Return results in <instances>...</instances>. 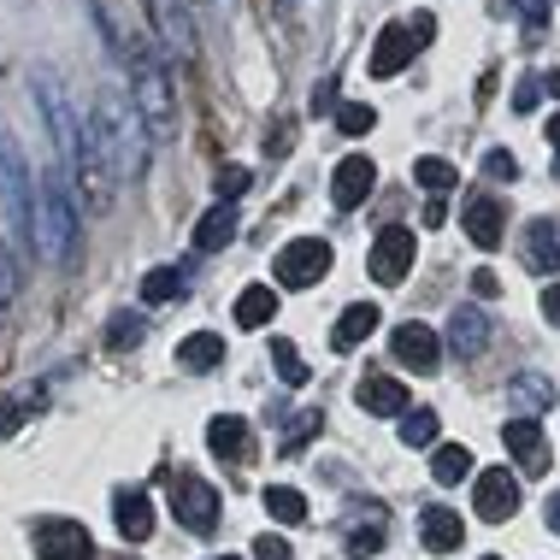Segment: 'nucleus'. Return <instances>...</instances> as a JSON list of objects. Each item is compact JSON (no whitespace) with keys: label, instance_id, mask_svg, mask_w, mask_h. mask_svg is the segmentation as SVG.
Masks as SVG:
<instances>
[{"label":"nucleus","instance_id":"nucleus-23","mask_svg":"<svg viewBox=\"0 0 560 560\" xmlns=\"http://www.w3.org/2000/svg\"><path fill=\"white\" fill-rule=\"evenodd\" d=\"M207 443H213V454H224V460H248V419L219 413L213 425H207Z\"/></svg>","mask_w":560,"mask_h":560},{"label":"nucleus","instance_id":"nucleus-9","mask_svg":"<svg viewBox=\"0 0 560 560\" xmlns=\"http://www.w3.org/2000/svg\"><path fill=\"white\" fill-rule=\"evenodd\" d=\"M89 532L78 520H36V560H89Z\"/></svg>","mask_w":560,"mask_h":560},{"label":"nucleus","instance_id":"nucleus-37","mask_svg":"<svg viewBox=\"0 0 560 560\" xmlns=\"http://www.w3.org/2000/svg\"><path fill=\"white\" fill-rule=\"evenodd\" d=\"M513 12L525 19V30H532V36H542V24H549V0H513Z\"/></svg>","mask_w":560,"mask_h":560},{"label":"nucleus","instance_id":"nucleus-21","mask_svg":"<svg viewBox=\"0 0 560 560\" xmlns=\"http://www.w3.org/2000/svg\"><path fill=\"white\" fill-rule=\"evenodd\" d=\"M483 342H490V319H483L478 307H460V313L448 319V348H454L460 360H472V354H483Z\"/></svg>","mask_w":560,"mask_h":560},{"label":"nucleus","instance_id":"nucleus-45","mask_svg":"<svg viewBox=\"0 0 560 560\" xmlns=\"http://www.w3.org/2000/svg\"><path fill=\"white\" fill-rule=\"evenodd\" d=\"M549 148H555V177H560V113L549 118Z\"/></svg>","mask_w":560,"mask_h":560},{"label":"nucleus","instance_id":"nucleus-41","mask_svg":"<svg viewBox=\"0 0 560 560\" xmlns=\"http://www.w3.org/2000/svg\"><path fill=\"white\" fill-rule=\"evenodd\" d=\"M342 101H337V83H319L313 89V113H337Z\"/></svg>","mask_w":560,"mask_h":560},{"label":"nucleus","instance_id":"nucleus-10","mask_svg":"<svg viewBox=\"0 0 560 560\" xmlns=\"http://www.w3.org/2000/svg\"><path fill=\"white\" fill-rule=\"evenodd\" d=\"M389 348H396V360L401 366H413V372H436V360H443V342H436V330L431 325H396V337H389Z\"/></svg>","mask_w":560,"mask_h":560},{"label":"nucleus","instance_id":"nucleus-35","mask_svg":"<svg viewBox=\"0 0 560 560\" xmlns=\"http://www.w3.org/2000/svg\"><path fill=\"white\" fill-rule=\"evenodd\" d=\"M248 184H254V177L242 172V165H224V172L213 177V189H219V201H224V207H231V201H236V195L248 189Z\"/></svg>","mask_w":560,"mask_h":560},{"label":"nucleus","instance_id":"nucleus-44","mask_svg":"<svg viewBox=\"0 0 560 560\" xmlns=\"http://www.w3.org/2000/svg\"><path fill=\"white\" fill-rule=\"evenodd\" d=\"M542 313H549V325H560V278L542 283Z\"/></svg>","mask_w":560,"mask_h":560},{"label":"nucleus","instance_id":"nucleus-26","mask_svg":"<svg viewBox=\"0 0 560 560\" xmlns=\"http://www.w3.org/2000/svg\"><path fill=\"white\" fill-rule=\"evenodd\" d=\"M184 290H189V278H184L177 266H154V271L142 278V301H148V307H160V301H177Z\"/></svg>","mask_w":560,"mask_h":560},{"label":"nucleus","instance_id":"nucleus-3","mask_svg":"<svg viewBox=\"0 0 560 560\" xmlns=\"http://www.w3.org/2000/svg\"><path fill=\"white\" fill-rule=\"evenodd\" d=\"M271 271H278L283 290H313V283L330 271V242L319 236H295L278 248V260H271Z\"/></svg>","mask_w":560,"mask_h":560},{"label":"nucleus","instance_id":"nucleus-46","mask_svg":"<svg viewBox=\"0 0 560 560\" xmlns=\"http://www.w3.org/2000/svg\"><path fill=\"white\" fill-rule=\"evenodd\" d=\"M549 532H560V495H549Z\"/></svg>","mask_w":560,"mask_h":560},{"label":"nucleus","instance_id":"nucleus-7","mask_svg":"<svg viewBox=\"0 0 560 560\" xmlns=\"http://www.w3.org/2000/svg\"><path fill=\"white\" fill-rule=\"evenodd\" d=\"M172 508H177V520H184L195 537H207L219 525V490L207 478H177L172 483Z\"/></svg>","mask_w":560,"mask_h":560},{"label":"nucleus","instance_id":"nucleus-34","mask_svg":"<svg viewBox=\"0 0 560 560\" xmlns=\"http://www.w3.org/2000/svg\"><path fill=\"white\" fill-rule=\"evenodd\" d=\"M483 177H490V184H513V177H520V160H513L508 148H490V154H483Z\"/></svg>","mask_w":560,"mask_h":560},{"label":"nucleus","instance_id":"nucleus-11","mask_svg":"<svg viewBox=\"0 0 560 560\" xmlns=\"http://www.w3.org/2000/svg\"><path fill=\"white\" fill-rule=\"evenodd\" d=\"M372 184H377V165H372L366 154H348V160L337 165V177H330V201H337L342 213H354V207L372 195Z\"/></svg>","mask_w":560,"mask_h":560},{"label":"nucleus","instance_id":"nucleus-49","mask_svg":"<svg viewBox=\"0 0 560 560\" xmlns=\"http://www.w3.org/2000/svg\"><path fill=\"white\" fill-rule=\"evenodd\" d=\"M231 560H242V555H231Z\"/></svg>","mask_w":560,"mask_h":560},{"label":"nucleus","instance_id":"nucleus-6","mask_svg":"<svg viewBox=\"0 0 560 560\" xmlns=\"http://www.w3.org/2000/svg\"><path fill=\"white\" fill-rule=\"evenodd\" d=\"M413 254H419L413 231H407V224H384L377 242H372V278L384 283V290H396L407 271H413Z\"/></svg>","mask_w":560,"mask_h":560},{"label":"nucleus","instance_id":"nucleus-36","mask_svg":"<svg viewBox=\"0 0 560 560\" xmlns=\"http://www.w3.org/2000/svg\"><path fill=\"white\" fill-rule=\"evenodd\" d=\"M142 330H148V325L136 319V313H125V319L107 330V342H113V348H136V342H142Z\"/></svg>","mask_w":560,"mask_h":560},{"label":"nucleus","instance_id":"nucleus-40","mask_svg":"<svg viewBox=\"0 0 560 560\" xmlns=\"http://www.w3.org/2000/svg\"><path fill=\"white\" fill-rule=\"evenodd\" d=\"M537 101H542V78H525V83H520V95H513V107H520V113H532Z\"/></svg>","mask_w":560,"mask_h":560},{"label":"nucleus","instance_id":"nucleus-15","mask_svg":"<svg viewBox=\"0 0 560 560\" xmlns=\"http://www.w3.org/2000/svg\"><path fill=\"white\" fill-rule=\"evenodd\" d=\"M460 224H466V236H472L478 248H502V236H508L502 231L508 219H502V207H495L490 195H472V201H466V213H460Z\"/></svg>","mask_w":560,"mask_h":560},{"label":"nucleus","instance_id":"nucleus-39","mask_svg":"<svg viewBox=\"0 0 560 560\" xmlns=\"http://www.w3.org/2000/svg\"><path fill=\"white\" fill-rule=\"evenodd\" d=\"M12 290H19V271H12V254L0 248V313H7V301H12Z\"/></svg>","mask_w":560,"mask_h":560},{"label":"nucleus","instance_id":"nucleus-30","mask_svg":"<svg viewBox=\"0 0 560 560\" xmlns=\"http://www.w3.org/2000/svg\"><path fill=\"white\" fill-rule=\"evenodd\" d=\"M42 401H48V389H36V384H30V389H19V396H7V401H0V436H7L12 425H24V419L36 413Z\"/></svg>","mask_w":560,"mask_h":560},{"label":"nucleus","instance_id":"nucleus-38","mask_svg":"<svg viewBox=\"0 0 560 560\" xmlns=\"http://www.w3.org/2000/svg\"><path fill=\"white\" fill-rule=\"evenodd\" d=\"M254 560H295V555H290V542H283V537L266 532V537H254Z\"/></svg>","mask_w":560,"mask_h":560},{"label":"nucleus","instance_id":"nucleus-13","mask_svg":"<svg viewBox=\"0 0 560 560\" xmlns=\"http://www.w3.org/2000/svg\"><path fill=\"white\" fill-rule=\"evenodd\" d=\"M419 537H425L431 555H454L466 542V525H460V513H454V508H425V513H419Z\"/></svg>","mask_w":560,"mask_h":560},{"label":"nucleus","instance_id":"nucleus-1","mask_svg":"<svg viewBox=\"0 0 560 560\" xmlns=\"http://www.w3.org/2000/svg\"><path fill=\"white\" fill-rule=\"evenodd\" d=\"M95 136H101V154H107L113 177H136L148 165V125H142V113H136V101H125L118 89L101 101Z\"/></svg>","mask_w":560,"mask_h":560},{"label":"nucleus","instance_id":"nucleus-27","mask_svg":"<svg viewBox=\"0 0 560 560\" xmlns=\"http://www.w3.org/2000/svg\"><path fill=\"white\" fill-rule=\"evenodd\" d=\"M431 478H436V483H460V478H472V448L443 443V448L431 454Z\"/></svg>","mask_w":560,"mask_h":560},{"label":"nucleus","instance_id":"nucleus-32","mask_svg":"<svg viewBox=\"0 0 560 560\" xmlns=\"http://www.w3.org/2000/svg\"><path fill=\"white\" fill-rule=\"evenodd\" d=\"M413 177H419V184H425L431 195H443V189H454V177H460V172H454L448 160H436V154H425V160L413 165Z\"/></svg>","mask_w":560,"mask_h":560},{"label":"nucleus","instance_id":"nucleus-29","mask_svg":"<svg viewBox=\"0 0 560 560\" xmlns=\"http://www.w3.org/2000/svg\"><path fill=\"white\" fill-rule=\"evenodd\" d=\"M271 360H278V377H283L290 389H301V384L313 377V366L301 360V348H295L290 337H271Z\"/></svg>","mask_w":560,"mask_h":560},{"label":"nucleus","instance_id":"nucleus-8","mask_svg":"<svg viewBox=\"0 0 560 560\" xmlns=\"http://www.w3.org/2000/svg\"><path fill=\"white\" fill-rule=\"evenodd\" d=\"M472 508H478V520H490V525L513 520V508H520V478H513L508 466H490V472H478V483H472Z\"/></svg>","mask_w":560,"mask_h":560},{"label":"nucleus","instance_id":"nucleus-2","mask_svg":"<svg viewBox=\"0 0 560 560\" xmlns=\"http://www.w3.org/2000/svg\"><path fill=\"white\" fill-rule=\"evenodd\" d=\"M71 236H78V219H71L66 189H59V177H42V184H36V224H30V242H36L42 260H66Z\"/></svg>","mask_w":560,"mask_h":560},{"label":"nucleus","instance_id":"nucleus-50","mask_svg":"<svg viewBox=\"0 0 560 560\" xmlns=\"http://www.w3.org/2000/svg\"><path fill=\"white\" fill-rule=\"evenodd\" d=\"M89 560H95V555H89Z\"/></svg>","mask_w":560,"mask_h":560},{"label":"nucleus","instance_id":"nucleus-22","mask_svg":"<svg viewBox=\"0 0 560 560\" xmlns=\"http://www.w3.org/2000/svg\"><path fill=\"white\" fill-rule=\"evenodd\" d=\"M271 319H278V290H271V283H248V290L236 295V325L242 330H266Z\"/></svg>","mask_w":560,"mask_h":560},{"label":"nucleus","instance_id":"nucleus-5","mask_svg":"<svg viewBox=\"0 0 560 560\" xmlns=\"http://www.w3.org/2000/svg\"><path fill=\"white\" fill-rule=\"evenodd\" d=\"M136 113H142L148 136H172L177 125V107H172V83H165V66L160 59H148V66H136Z\"/></svg>","mask_w":560,"mask_h":560},{"label":"nucleus","instance_id":"nucleus-43","mask_svg":"<svg viewBox=\"0 0 560 560\" xmlns=\"http://www.w3.org/2000/svg\"><path fill=\"white\" fill-rule=\"evenodd\" d=\"M377 542H384V525H372V532H354V537H348V549L366 555V549H377Z\"/></svg>","mask_w":560,"mask_h":560},{"label":"nucleus","instance_id":"nucleus-42","mask_svg":"<svg viewBox=\"0 0 560 560\" xmlns=\"http://www.w3.org/2000/svg\"><path fill=\"white\" fill-rule=\"evenodd\" d=\"M472 290H478L483 301H490L495 290H502V278H495V271H490V266H478V271H472Z\"/></svg>","mask_w":560,"mask_h":560},{"label":"nucleus","instance_id":"nucleus-31","mask_svg":"<svg viewBox=\"0 0 560 560\" xmlns=\"http://www.w3.org/2000/svg\"><path fill=\"white\" fill-rule=\"evenodd\" d=\"M401 443H407V448H431V443H436V413H431V407L401 413Z\"/></svg>","mask_w":560,"mask_h":560},{"label":"nucleus","instance_id":"nucleus-48","mask_svg":"<svg viewBox=\"0 0 560 560\" xmlns=\"http://www.w3.org/2000/svg\"><path fill=\"white\" fill-rule=\"evenodd\" d=\"M483 560H502V555H483Z\"/></svg>","mask_w":560,"mask_h":560},{"label":"nucleus","instance_id":"nucleus-33","mask_svg":"<svg viewBox=\"0 0 560 560\" xmlns=\"http://www.w3.org/2000/svg\"><path fill=\"white\" fill-rule=\"evenodd\" d=\"M377 125V113L366 107V101H342V107H337V130L342 136H366Z\"/></svg>","mask_w":560,"mask_h":560},{"label":"nucleus","instance_id":"nucleus-14","mask_svg":"<svg viewBox=\"0 0 560 560\" xmlns=\"http://www.w3.org/2000/svg\"><path fill=\"white\" fill-rule=\"evenodd\" d=\"M502 443H508V454H520L525 472H542V466H549V448H542V425H537V419H508Z\"/></svg>","mask_w":560,"mask_h":560},{"label":"nucleus","instance_id":"nucleus-47","mask_svg":"<svg viewBox=\"0 0 560 560\" xmlns=\"http://www.w3.org/2000/svg\"><path fill=\"white\" fill-rule=\"evenodd\" d=\"M542 83H549V89H555V95H560V71H555V78H542Z\"/></svg>","mask_w":560,"mask_h":560},{"label":"nucleus","instance_id":"nucleus-16","mask_svg":"<svg viewBox=\"0 0 560 560\" xmlns=\"http://www.w3.org/2000/svg\"><path fill=\"white\" fill-rule=\"evenodd\" d=\"M118 537L125 542H148V532H154V502H148V490H118Z\"/></svg>","mask_w":560,"mask_h":560},{"label":"nucleus","instance_id":"nucleus-4","mask_svg":"<svg viewBox=\"0 0 560 560\" xmlns=\"http://www.w3.org/2000/svg\"><path fill=\"white\" fill-rule=\"evenodd\" d=\"M30 184H36V177L24 172L19 142H12V136H0V207H7V224H12V231H24V236H30V224H36Z\"/></svg>","mask_w":560,"mask_h":560},{"label":"nucleus","instance_id":"nucleus-19","mask_svg":"<svg viewBox=\"0 0 560 560\" xmlns=\"http://www.w3.org/2000/svg\"><path fill=\"white\" fill-rule=\"evenodd\" d=\"M148 7H154V19H160L165 48H172L177 59H195V24H189V12L177 7V0H148Z\"/></svg>","mask_w":560,"mask_h":560},{"label":"nucleus","instance_id":"nucleus-17","mask_svg":"<svg viewBox=\"0 0 560 560\" xmlns=\"http://www.w3.org/2000/svg\"><path fill=\"white\" fill-rule=\"evenodd\" d=\"M377 319H384V313L372 307V301H354V307H342V319L330 325V348H337V354H348V348H360L377 330Z\"/></svg>","mask_w":560,"mask_h":560},{"label":"nucleus","instance_id":"nucleus-12","mask_svg":"<svg viewBox=\"0 0 560 560\" xmlns=\"http://www.w3.org/2000/svg\"><path fill=\"white\" fill-rule=\"evenodd\" d=\"M413 54H419V36H413L407 24H389L384 36H377V48H372V59H366V71H372V78H396V71H401Z\"/></svg>","mask_w":560,"mask_h":560},{"label":"nucleus","instance_id":"nucleus-24","mask_svg":"<svg viewBox=\"0 0 560 560\" xmlns=\"http://www.w3.org/2000/svg\"><path fill=\"white\" fill-rule=\"evenodd\" d=\"M236 213H231V207H213V213H207L201 224H195V248H201V254H219V248H231V242H236Z\"/></svg>","mask_w":560,"mask_h":560},{"label":"nucleus","instance_id":"nucleus-18","mask_svg":"<svg viewBox=\"0 0 560 560\" xmlns=\"http://www.w3.org/2000/svg\"><path fill=\"white\" fill-rule=\"evenodd\" d=\"M354 401L366 407V413H407V384H401V377L372 372V377H360Z\"/></svg>","mask_w":560,"mask_h":560},{"label":"nucleus","instance_id":"nucleus-28","mask_svg":"<svg viewBox=\"0 0 560 560\" xmlns=\"http://www.w3.org/2000/svg\"><path fill=\"white\" fill-rule=\"evenodd\" d=\"M266 513L278 525H301V520H307V495L290 490V483H271V490H266Z\"/></svg>","mask_w":560,"mask_h":560},{"label":"nucleus","instance_id":"nucleus-25","mask_svg":"<svg viewBox=\"0 0 560 560\" xmlns=\"http://www.w3.org/2000/svg\"><path fill=\"white\" fill-rule=\"evenodd\" d=\"M177 366H189V372H213V366H224V342L213 337V330H195V337L177 342Z\"/></svg>","mask_w":560,"mask_h":560},{"label":"nucleus","instance_id":"nucleus-20","mask_svg":"<svg viewBox=\"0 0 560 560\" xmlns=\"http://www.w3.org/2000/svg\"><path fill=\"white\" fill-rule=\"evenodd\" d=\"M525 266L532 271H560V224L555 219H532V231H525Z\"/></svg>","mask_w":560,"mask_h":560}]
</instances>
